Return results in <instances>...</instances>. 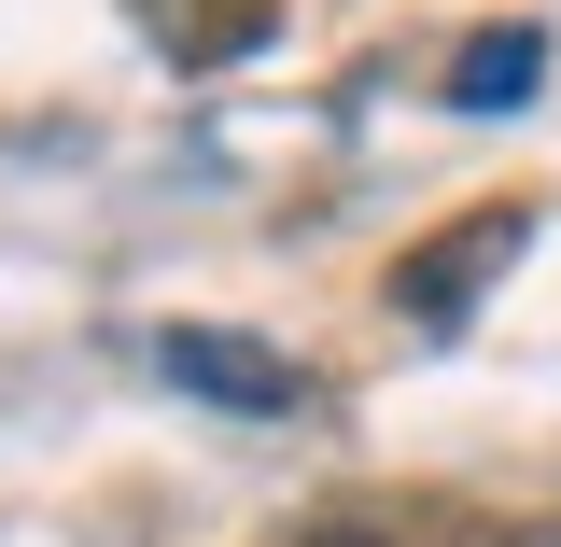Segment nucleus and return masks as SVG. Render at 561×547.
Returning <instances> with one entry per match:
<instances>
[{
    "mask_svg": "<svg viewBox=\"0 0 561 547\" xmlns=\"http://www.w3.org/2000/svg\"><path fill=\"white\" fill-rule=\"evenodd\" d=\"M505 253H519V210H478V225H449V253H421L393 295H408L421 323H449V309L478 295V267H505Z\"/></svg>",
    "mask_w": 561,
    "mask_h": 547,
    "instance_id": "f03ea898",
    "label": "nucleus"
},
{
    "mask_svg": "<svg viewBox=\"0 0 561 547\" xmlns=\"http://www.w3.org/2000/svg\"><path fill=\"white\" fill-rule=\"evenodd\" d=\"M154 365L183 394H225V408H295V365H253V338H210V323H169Z\"/></svg>",
    "mask_w": 561,
    "mask_h": 547,
    "instance_id": "f257e3e1",
    "label": "nucleus"
},
{
    "mask_svg": "<svg viewBox=\"0 0 561 547\" xmlns=\"http://www.w3.org/2000/svg\"><path fill=\"white\" fill-rule=\"evenodd\" d=\"M534 70H548V43H534V29H505V43H463V70H449V99H463V113H491V99H519Z\"/></svg>",
    "mask_w": 561,
    "mask_h": 547,
    "instance_id": "7ed1b4c3",
    "label": "nucleus"
}]
</instances>
